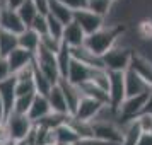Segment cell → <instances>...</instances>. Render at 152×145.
<instances>
[{"instance_id":"23","label":"cell","mask_w":152,"mask_h":145,"mask_svg":"<svg viewBox=\"0 0 152 145\" xmlns=\"http://www.w3.org/2000/svg\"><path fill=\"white\" fill-rule=\"evenodd\" d=\"M53 133H55V142H56L58 145L79 144V142H80V137H79L75 131H74V128H72L69 123H67V125H62L60 128L53 130Z\"/></svg>"},{"instance_id":"5","label":"cell","mask_w":152,"mask_h":145,"mask_svg":"<svg viewBox=\"0 0 152 145\" xmlns=\"http://www.w3.org/2000/svg\"><path fill=\"white\" fill-rule=\"evenodd\" d=\"M110 74V108L118 114L120 106L126 99L125 89V72H108Z\"/></svg>"},{"instance_id":"26","label":"cell","mask_w":152,"mask_h":145,"mask_svg":"<svg viewBox=\"0 0 152 145\" xmlns=\"http://www.w3.org/2000/svg\"><path fill=\"white\" fill-rule=\"evenodd\" d=\"M33 82H34L36 92H38V94H43V96H48L50 90L53 89V85H55L36 65H34V79H33Z\"/></svg>"},{"instance_id":"9","label":"cell","mask_w":152,"mask_h":145,"mask_svg":"<svg viewBox=\"0 0 152 145\" xmlns=\"http://www.w3.org/2000/svg\"><path fill=\"white\" fill-rule=\"evenodd\" d=\"M96 70H99V68H91V67H87V65H84V63H80V62H77V60H72L67 80L72 82L74 85H82V84H86V82H91V79H92V75H94Z\"/></svg>"},{"instance_id":"33","label":"cell","mask_w":152,"mask_h":145,"mask_svg":"<svg viewBox=\"0 0 152 145\" xmlns=\"http://www.w3.org/2000/svg\"><path fill=\"white\" fill-rule=\"evenodd\" d=\"M137 34L145 39V41H151L152 39V19H144L137 24Z\"/></svg>"},{"instance_id":"6","label":"cell","mask_w":152,"mask_h":145,"mask_svg":"<svg viewBox=\"0 0 152 145\" xmlns=\"http://www.w3.org/2000/svg\"><path fill=\"white\" fill-rule=\"evenodd\" d=\"M74 22H77L87 36L94 34L96 31H99L101 28H104V19L103 17H99L97 14L91 12V10H87V9L75 10V12H74Z\"/></svg>"},{"instance_id":"36","label":"cell","mask_w":152,"mask_h":145,"mask_svg":"<svg viewBox=\"0 0 152 145\" xmlns=\"http://www.w3.org/2000/svg\"><path fill=\"white\" fill-rule=\"evenodd\" d=\"M137 121L144 133H151L152 135V114H140L137 118Z\"/></svg>"},{"instance_id":"4","label":"cell","mask_w":152,"mask_h":145,"mask_svg":"<svg viewBox=\"0 0 152 145\" xmlns=\"http://www.w3.org/2000/svg\"><path fill=\"white\" fill-rule=\"evenodd\" d=\"M34 65L41 70L43 74L48 77L55 85L58 84V80L62 79V75H60V68H58V62H56V55L55 53H51V51H48V50H45L43 46H39V50L36 51Z\"/></svg>"},{"instance_id":"37","label":"cell","mask_w":152,"mask_h":145,"mask_svg":"<svg viewBox=\"0 0 152 145\" xmlns=\"http://www.w3.org/2000/svg\"><path fill=\"white\" fill-rule=\"evenodd\" d=\"M62 4H65L69 9H72L74 12L75 10H82L87 7V0H60Z\"/></svg>"},{"instance_id":"30","label":"cell","mask_w":152,"mask_h":145,"mask_svg":"<svg viewBox=\"0 0 152 145\" xmlns=\"http://www.w3.org/2000/svg\"><path fill=\"white\" fill-rule=\"evenodd\" d=\"M48 21V36L55 38V39H63V31H65V24L58 21L56 17H53L51 14L46 15Z\"/></svg>"},{"instance_id":"14","label":"cell","mask_w":152,"mask_h":145,"mask_svg":"<svg viewBox=\"0 0 152 145\" xmlns=\"http://www.w3.org/2000/svg\"><path fill=\"white\" fill-rule=\"evenodd\" d=\"M15 84H17V79L14 75L5 79L0 82V97L4 101V106H5V114H10L12 109H14V103H15ZM5 116V118H7Z\"/></svg>"},{"instance_id":"47","label":"cell","mask_w":152,"mask_h":145,"mask_svg":"<svg viewBox=\"0 0 152 145\" xmlns=\"http://www.w3.org/2000/svg\"><path fill=\"white\" fill-rule=\"evenodd\" d=\"M113 2H115V0H113Z\"/></svg>"},{"instance_id":"41","label":"cell","mask_w":152,"mask_h":145,"mask_svg":"<svg viewBox=\"0 0 152 145\" xmlns=\"http://www.w3.org/2000/svg\"><path fill=\"white\" fill-rule=\"evenodd\" d=\"M24 2H26V0H5V5H7V7H10V9H15V10H17V9L21 7Z\"/></svg>"},{"instance_id":"18","label":"cell","mask_w":152,"mask_h":145,"mask_svg":"<svg viewBox=\"0 0 152 145\" xmlns=\"http://www.w3.org/2000/svg\"><path fill=\"white\" fill-rule=\"evenodd\" d=\"M39 46H41V36L38 34L34 29L26 28L21 34H19V48L36 55V51L39 50Z\"/></svg>"},{"instance_id":"35","label":"cell","mask_w":152,"mask_h":145,"mask_svg":"<svg viewBox=\"0 0 152 145\" xmlns=\"http://www.w3.org/2000/svg\"><path fill=\"white\" fill-rule=\"evenodd\" d=\"M14 77L17 80H33L34 79V62L28 67H24V68H21L17 74H14Z\"/></svg>"},{"instance_id":"16","label":"cell","mask_w":152,"mask_h":145,"mask_svg":"<svg viewBox=\"0 0 152 145\" xmlns=\"http://www.w3.org/2000/svg\"><path fill=\"white\" fill-rule=\"evenodd\" d=\"M86 38H87V34L82 31V28H80L77 22H70L69 26H65L62 41L65 43L69 48H79V46H84Z\"/></svg>"},{"instance_id":"2","label":"cell","mask_w":152,"mask_h":145,"mask_svg":"<svg viewBox=\"0 0 152 145\" xmlns=\"http://www.w3.org/2000/svg\"><path fill=\"white\" fill-rule=\"evenodd\" d=\"M5 126H7L9 137L12 142H22L29 137V133L34 128V123L28 118V114H19V113H10L5 118Z\"/></svg>"},{"instance_id":"32","label":"cell","mask_w":152,"mask_h":145,"mask_svg":"<svg viewBox=\"0 0 152 145\" xmlns=\"http://www.w3.org/2000/svg\"><path fill=\"white\" fill-rule=\"evenodd\" d=\"M41 46L45 50H48V51H51V53H58L60 50H62L63 46V41L62 39H55V38H51V36H43L41 38Z\"/></svg>"},{"instance_id":"29","label":"cell","mask_w":152,"mask_h":145,"mask_svg":"<svg viewBox=\"0 0 152 145\" xmlns=\"http://www.w3.org/2000/svg\"><path fill=\"white\" fill-rule=\"evenodd\" d=\"M36 94H28V96H19L15 97L14 103V113H19V114H28L31 106H33V101H34Z\"/></svg>"},{"instance_id":"44","label":"cell","mask_w":152,"mask_h":145,"mask_svg":"<svg viewBox=\"0 0 152 145\" xmlns=\"http://www.w3.org/2000/svg\"><path fill=\"white\" fill-rule=\"evenodd\" d=\"M2 145H15V142H12V140H10V142H5V144H2Z\"/></svg>"},{"instance_id":"45","label":"cell","mask_w":152,"mask_h":145,"mask_svg":"<svg viewBox=\"0 0 152 145\" xmlns=\"http://www.w3.org/2000/svg\"><path fill=\"white\" fill-rule=\"evenodd\" d=\"M56 145H58V144H56ZM67 145H79V144H67Z\"/></svg>"},{"instance_id":"13","label":"cell","mask_w":152,"mask_h":145,"mask_svg":"<svg viewBox=\"0 0 152 145\" xmlns=\"http://www.w3.org/2000/svg\"><path fill=\"white\" fill-rule=\"evenodd\" d=\"M58 85H60V89L63 90V96L67 99L70 114H74L75 109H77V106H79V103H80V99L84 97L82 90H80L79 85H74V84L69 82L67 79H60V80H58Z\"/></svg>"},{"instance_id":"15","label":"cell","mask_w":152,"mask_h":145,"mask_svg":"<svg viewBox=\"0 0 152 145\" xmlns=\"http://www.w3.org/2000/svg\"><path fill=\"white\" fill-rule=\"evenodd\" d=\"M5 60H7L9 67H10V72L14 75L21 68H24V67H28V65H31V63L34 62V55L26 51V50H22V48H15Z\"/></svg>"},{"instance_id":"46","label":"cell","mask_w":152,"mask_h":145,"mask_svg":"<svg viewBox=\"0 0 152 145\" xmlns=\"http://www.w3.org/2000/svg\"><path fill=\"white\" fill-rule=\"evenodd\" d=\"M51 145H56V144H51Z\"/></svg>"},{"instance_id":"38","label":"cell","mask_w":152,"mask_h":145,"mask_svg":"<svg viewBox=\"0 0 152 145\" xmlns=\"http://www.w3.org/2000/svg\"><path fill=\"white\" fill-rule=\"evenodd\" d=\"M9 77H12L10 67H9L7 60L0 56V82H2V80H5V79H9Z\"/></svg>"},{"instance_id":"19","label":"cell","mask_w":152,"mask_h":145,"mask_svg":"<svg viewBox=\"0 0 152 145\" xmlns=\"http://www.w3.org/2000/svg\"><path fill=\"white\" fill-rule=\"evenodd\" d=\"M46 97H48L50 106H51V111H53V113L70 114L67 99H65V96H63V90L60 89V85H58V84H56V85H53V89L50 90V94ZM70 116H72V114H70Z\"/></svg>"},{"instance_id":"20","label":"cell","mask_w":152,"mask_h":145,"mask_svg":"<svg viewBox=\"0 0 152 145\" xmlns=\"http://www.w3.org/2000/svg\"><path fill=\"white\" fill-rule=\"evenodd\" d=\"M120 128H121V133H123V142H121V145H137L140 137H142V133H144L137 119H132L128 123L121 125Z\"/></svg>"},{"instance_id":"21","label":"cell","mask_w":152,"mask_h":145,"mask_svg":"<svg viewBox=\"0 0 152 145\" xmlns=\"http://www.w3.org/2000/svg\"><path fill=\"white\" fill-rule=\"evenodd\" d=\"M50 14L53 17H56L65 26L74 22V10L69 9L65 4H62L60 0H50Z\"/></svg>"},{"instance_id":"7","label":"cell","mask_w":152,"mask_h":145,"mask_svg":"<svg viewBox=\"0 0 152 145\" xmlns=\"http://www.w3.org/2000/svg\"><path fill=\"white\" fill-rule=\"evenodd\" d=\"M103 108H104V104H101L99 101H96V99H92L89 96H84L72 116L80 119V121H92L101 113Z\"/></svg>"},{"instance_id":"27","label":"cell","mask_w":152,"mask_h":145,"mask_svg":"<svg viewBox=\"0 0 152 145\" xmlns=\"http://www.w3.org/2000/svg\"><path fill=\"white\" fill-rule=\"evenodd\" d=\"M17 14H19V17L22 19V22L26 24V28H29V26L34 22L36 17L39 15V14H38V9H36V5L33 4V0H26L21 7L17 9Z\"/></svg>"},{"instance_id":"24","label":"cell","mask_w":152,"mask_h":145,"mask_svg":"<svg viewBox=\"0 0 152 145\" xmlns=\"http://www.w3.org/2000/svg\"><path fill=\"white\" fill-rule=\"evenodd\" d=\"M69 125L74 128V131H75L77 135L80 137V140H91V138H94V128H92L91 121H80L77 118L70 116Z\"/></svg>"},{"instance_id":"34","label":"cell","mask_w":152,"mask_h":145,"mask_svg":"<svg viewBox=\"0 0 152 145\" xmlns=\"http://www.w3.org/2000/svg\"><path fill=\"white\" fill-rule=\"evenodd\" d=\"M29 28L34 29L41 38L43 36H46L48 34V21H46V15H38V17L34 19V22H33Z\"/></svg>"},{"instance_id":"8","label":"cell","mask_w":152,"mask_h":145,"mask_svg":"<svg viewBox=\"0 0 152 145\" xmlns=\"http://www.w3.org/2000/svg\"><path fill=\"white\" fill-rule=\"evenodd\" d=\"M0 29L9 31V33H12V34L19 36L22 31L26 29V24L22 22V19L19 17V14H17L15 9H10V7L5 5V9H4L2 14H0Z\"/></svg>"},{"instance_id":"17","label":"cell","mask_w":152,"mask_h":145,"mask_svg":"<svg viewBox=\"0 0 152 145\" xmlns=\"http://www.w3.org/2000/svg\"><path fill=\"white\" fill-rule=\"evenodd\" d=\"M72 51V58L77 60V62L87 65L91 68H104V63L101 56H96L94 53H91L86 46H79V48H70ZM106 70V68H104Z\"/></svg>"},{"instance_id":"31","label":"cell","mask_w":152,"mask_h":145,"mask_svg":"<svg viewBox=\"0 0 152 145\" xmlns=\"http://www.w3.org/2000/svg\"><path fill=\"white\" fill-rule=\"evenodd\" d=\"M28 94H38L33 80H17L15 84V96H28Z\"/></svg>"},{"instance_id":"25","label":"cell","mask_w":152,"mask_h":145,"mask_svg":"<svg viewBox=\"0 0 152 145\" xmlns=\"http://www.w3.org/2000/svg\"><path fill=\"white\" fill-rule=\"evenodd\" d=\"M72 51L70 48L63 43L62 50L56 53V62H58V68H60V75L62 79H67L69 77V68H70V63H72Z\"/></svg>"},{"instance_id":"3","label":"cell","mask_w":152,"mask_h":145,"mask_svg":"<svg viewBox=\"0 0 152 145\" xmlns=\"http://www.w3.org/2000/svg\"><path fill=\"white\" fill-rule=\"evenodd\" d=\"M132 56H133V51L130 48L115 46L108 53H104L101 58H103L104 68L108 72H126L130 68Z\"/></svg>"},{"instance_id":"39","label":"cell","mask_w":152,"mask_h":145,"mask_svg":"<svg viewBox=\"0 0 152 145\" xmlns=\"http://www.w3.org/2000/svg\"><path fill=\"white\" fill-rule=\"evenodd\" d=\"M33 4L36 5L39 15H48L50 14V0H33Z\"/></svg>"},{"instance_id":"40","label":"cell","mask_w":152,"mask_h":145,"mask_svg":"<svg viewBox=\"0 0 152 145\" xmlns=\"http://www.w3.org/2000/svg\"><path fill=\"white\" fill-rule=\"evenodd\" d=\"M137 145H152V135L151 133H142Z\"/></svg>"},{"instance_id":"42","label":"cell","mask_w":152,"mask_h":145,"mask_svg":"<svg viewBox=\"0 0 152 145\" xmlns=\"http://www.w3.org/2000/svg\"><path fill=\"white\" fill-rule=\"evenodd\" d=\"M142 114H152V90H151V94H149V99L145 103V108L142 111Z\"/></svg>"},{"instance_id":"12","label":"cell","mask_w":152,"mask_h":145,"mask_svg":"<svg viewBox=\"0 0 152 145\" xmlns=\"http://www.w3.org/2000/svg\"><path fill=\"white\" fill-rule=\"evenodd\" d=\"M53 111H51V106H50V101L46 96H43V94H36L34 101H33V106H31V109L28 113V118L33 121L34 125H38L39 121H43L45 118L51 114Z\"/></svg>"},{"instance_id":"11","label":"cell","mask_w":152,"mask_h":145,"mask_svg":"<svg viewBox=\"0 0 152 145\" xmlns=\"http://www.w3.org/2000/svg\"><path fill=\"white\" fill-rule=\"evenodd\" d=\"M125 89H126V97H133V96H140V94L149 92L152 87L144 79H140L133 70L128 68L125 72Z\"/></svg>"},{"instance_id":"10","label":"cell","mask_w":152,"mask_h":145,"mask_svg":"<svg viewBox=\"0 0 152 145\" xmlns=\"http://www.w3.org/2000/svg\"><path fill=\"white\" fill-rule=\"evenodd\" d=\"M130 70H133L140 79H144L145 82L152 87V60L144 56L142 53L133 51L132 56V63H130Z\"/></svg>"},{"instance_id":"28","label":"cell","mask_w":152,"mask_h":145,"mask_svg":"<svg viewBox=\"0 0 152 145\" xmlns=\"http://www.w3.org/2000/svg\"><path fill=\"white\" fill-rule=\"evenodd\" d=\"M111 5H113V0H87V7L86 9L104 19L108 15V12L111 10Z\"/></svg>"},{"instance_id":"43","label":"cell","mask_w":152,"mask_h":145,"mask_svg":"<svg viewBox=\"0 0 152 145\" xmlns=\"http://www.w3.org/2000/svg\"><path fill=\"white\" fill-rule=\"evenodd\" d=\"M4 9H5V0H0V14H2Z\"/></svg>"},{"instance_id":"22","label":"cell","mask_w":152,"mask_h":145,"mask_svg":"<svg viewBox=\"0 0 152 145\" xmlns=\"http://www.w3.org/2000/svg\"><path fill=\"white\" fill-rule=\"evenodd\" d=\"M15 48H19V36L0 29V56L7 58Z\"/></svg>"},{"instance_id":"1","label":"cell","mask_w":152,"mask_h":145,"mask_svg":"<svg viewBox=\"0 0 152 145\" xmlns=\"http://www.w3.org/2000/svg\"><path fill=\"white\" fill-rule=\"evenodd\" d=\"M123 31H125V26H121V24H115V26H110V28L104 26L99 31H96L94 34L87 36L84 46L96 56H103L111 48H115L118 38L123 34Z\"/></svg>"}]
</instances>
